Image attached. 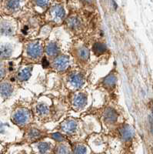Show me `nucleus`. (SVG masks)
I'll use <instances>...</instances> for the list:
<instances>
[{
	"label": "nucleus",
	"mask_w": 153,
	"mask_h": 154,
	"mask_svg": "<svg viewBox=\"0 0 153 154\" xmlns=\"http://www.w3.org/2000/svg\"><path fill=\"white\" fill-rule=\"evenodd\" d=\"M42 46L40 42H34L29 44L27 47V54L30 58L37 59L42 55Z\"/></svg>",
	"instance_id": "nucleus-1"
},
{
	"label": "nucleus",
	"mask_w": 153,
	"mask_h": 154,
	"mask_svg": "<svg viewBox=\"0 0 153 154\" xmlns=\"http://www.w3.org/2000/svg\"><path fill=\"white\" fill-rule=\"evenodd\" d=\"M29 119V112L26 109H20L16 111L13 115V120L16 124L24 125L28 122Z\"/></svg>",
	"instance_id": "nucleus-2"
},
{
	"label": "nucleus",
	"mask_w": 153,
	"mask_h": 154,
	"mask_svg": "<svg viewBox=\"0 0 153 154\" xmlns=\"http://www.w3.org/2000/svg\"><path fill=\"white\" fill-rule=\"evenodd\" d=\"M69 58L66 56H61L57 57L53 63V66L58 70H64L69 66Z\"/></svg>",
	"instance_id": "nucleus-3"
},
{
	"label": "nucleus",
	"mask_w": 153,
	"mask_h": 154,
	"mask_svg": "<svg viewBox=\"0 0 153 154\" xmlns=\"http://www.w3.org/2000/svg\"><path fill=\"white\" fill-rule=\"evenodd\" d=\"M51 16H52V19L55 21L61 22L65 17V11L63 7L59 6V5H56L52 8L50 11Z\"/></svg>",
	"instance_id": "nucleus-4"
},
{
	"label": "nucleus",
	"mask_w": 153,
	"mask_h": 154,
	"mask_svg": "<svg viewBox=\"0 0 153 154\" xmlns=\"http://www.w3.org/2000/svg\"><path fill=\"white\" fill-rule=\"evenodd\" d=\"M69 81L74 88H80L84 84V77L78 73H73L70 75Z\"/></svg>",
	"instance_id": "nucleus-5"
},
{
	"label": "nucleus",
	"mask_w": 153,
	"mask_h": 154,
	"mask_svg": "<svg viewBox=\"0 0 153 154\" xmlns=\"http://www.w3.org/2000/svg\"><path fill=\"white\" fill-rule=\"evenodd\" d=\"M0 32L5 35H11L14 33V29L8 22H2L0 24Z\"/></svg>",
	"instance_id": "nucleus-6"
},
{
	"label": "nucleus",
	"mask_w": 153,
	"mask_h": 154,
	"mask_svg": "<svg viewBox=\"0 0 153 154\" xmlns=\"http://www.w3.org/2000/svg\"><path fill=\"white\" fill-rule=\"evenodd\" d=\"M12 87L10 84L5 82L0 85V95L4 97V98H8L12 95Z\"/></svg>",
	"instance_id": "nucleus-7"
},
{
	"label": "nucleus",
	"mask_w": 153,
	"mask_h": 154,
	"mask_svg": "<svg viewBox=\"0 0 153 154\" xmlns=\"http://www.w3.org/2000/svg\"><path fill=\"white\" fill-rule=\"evenodd\" d=\"M12 53V47L9 44H5L0 46V57L2 59H7L10 57Z\"/></svg>",
	"instance_id": "nucleus-8"
},
{
	"label": "nucleus",
	"mask_w": 153,
	"mask_h": 154,
	"mask_svg": "<svg viewBox=\"0 0 153 154\" xmlns=\"http://www.w3.org/2000/svg\"><path fill=\"white\" fill-rule=\"evenodd\" d=\"M73 104L77 108H82L86 104V97L81 93L76 95L73 100Z\"/></svg>",
	"instance_id": "nucleus-9"
},
{
	"label": "nucleus",
	"mask_w": 153,
	"mask_h": 154,
	"mask_svg": "<svg viewBox=\"0 0 153 154\" xmlns=\"http://www.w3.org/2000/svg\"><path fill=\"white\" fill-rule=\"evenodd\" d=\"M51 149H52L51 145L48 143H39L36 146V149L38 154H49Z\"/></svg>",
	"instance_id": "nucleus-10"
},
{
	"label": "nucleus",
	"mask_w": 153,
	"mask_h": 154,
	"mask_svg": "<svg viewBox=\"0 0 153 154\" xmlns=\"http://www.w3.org/2000/svg\"><path fill=\"white\" fill-rule=\"evenodd\" d=\"M75 129H76V124L72 120L67 121L66 123H63V130L68 134H72L74 133L75 131Z\"/></svg>",
	"instance_id": "nucleus-11"
},
{
	"label": "nucleus",
	"mask_w": 153,
	"mask_h": 154,
	"mask_svg": "<svg viewBox=\"0 0 153 154\" xmlns=\"http://www.w3.org/2000/svg\"><path fill=\"white\" fill-rule=\"evenodd\" d=\"M32 72V67H26L23 69H22L18 74V78L19 80L26 81L29 79L31 75Z\"/></svg>",
	"instance_id": "nucleus-12"
},
{
	"label": "nucleus",
	"mask_w": 153,
	"mask_h": 154,
	"mask_svg": "<svg viewBox=\"0 0 153 154\" xmlns=\"http://www.w3.org/2000/svg\"><path fill=\"white\" fill-rule=\"evenodd\" d=\"M120 131L122 137L126 140H130L132 137V136H133V130L129 126H124Z\"/></svg>",
	"instance_id": "nucleus-13"
},
{
	"label": "nucleus",
	"mask_w": 153,
	"mask_h": 154,
	"mask_svg": "<svg viewBox=\"0 0 153 154\" xmlns=\"http://www.w3.org/2000/svg\"><path fill=\"white\" fill-rule=\"evenodd\" d=\"M59 53V47H58L57 44L54 42H51L46 47V53L49 56H54L58 54Z\"/></svg>",
	"instance_id": "nucleus-14"
},
{
	"label": "nucleus",
	"mask_w": 153,
	"mask_h": 154,
	"mask_svg": "<svg viewBox=\"0 0 153 154\" xmlns=\"http://www.w3.org/2000/svg\"><path fill=\"white\" fill-rule=\"evenodd\" d=\"M6 6L10 11H16L20 7V2L19 1H9L6 2Z\"/></svg>",
	"instance_id": "nucleus-15"
},
{
	"label": "nucleus",
	"mask_w": 153,
	"mask_h": 154,
	"mask_svg": "<svg viewBox=\"0 0 153 154\" xmlns=\"http://www.w3.org/2000/svg\"><path fill=\"white\" fill-rule=\"evenodd\" d=\"M105 117H106V120L108 121V122H114L116 119L117 115L115 113V112H114L112 109H109V110H107L106 112Z\"/></svg>",
	"instance_id": "nucleus-16"
},
{
	"label": "nucleus",
	"mask_w": 153,
	"mask_h": 154,
	"mask_svg": "<svg viewBox=\"0 0 153 154\" xmlns=\"http://www.w3.org/2000/svg\"><path fill=\"white\" fill-rule=\"evenodd\" d=\"M93 49L96 52V53L98 54H101V53H104L106 50V46L104 43H101V42H98L96 43L93 46Z\"/></svg>",
	"instance_id": "nucleus-17"
},
{
	"label": "nucleus",
	"mask_w": 153,
	"mask_h": 154,
	"mask_svg": "<svg viewBox=\"0 0 153 154\" xmlns=\"http://www.w3.org/2000/svg\"><path fill=\"white\" fill-rule=\"evenodd\" d=\"M73 154H88V149L84 145L78 144L75 147Z\"/></svg>",
	"instance_id": "nucleus-18"
},
{
	"label": "nucleus",
	"mask_w": 153,
	"mask_h": 154,
	"mask_svg": "<svg viewBox=\"0 0 153 154\" xmlns=\"http://www.w3.org/2000/svg\"><path fill=\"white\" fill-rule=\"evenodd\" d=\"M78 55H79V57L83 60H86L89 59V51L87 48L82 47L79 49L78 51Z\"/></svg>",
	"instance_id": "nucleus-19"
},
{
	"label": "nucleus",
	"mask_w": 153,
	"mask_h": 154,
	"mask_svg": "<svg viewBox=\"0 0 153 154\" xmlns=\"http://www.w3.org/2000/svg\"><path fill=\"white\" fill-rule=\"evenodd\" d=\"M37 112L40 116H45L49 112V108L45 104H40L37 107Z\"/></svg>",
	"instance_id": "nucleus-20"
},
{
	"label": "nucleus",
	"mask_w": 153,
	"mask_h": 154,
	"mask_svg": "<svg viewBox=\"0 0 153 154\" xmlns=\"http://www.w3.org/2000/svg\"><path fill=\"white\" fill-rule=\"evenodd\" d=\"M68 24L71 28L75 29V28H77V27L80 25V22H79V20H78L77 18L72 17L70 18V19H69Z\"/></svg>",
	"instance_id": "nucleus-21"
},
{
	"label": "nucleus",
	"mask_w": 153,
	"mask_h": 154,
	"mask_svg": "<svg viewBox=\"0 0 153 154\" xmlns=\"http://www.w3.org/2000/svg\"><path fill=\"white\" fill-rule=\"evenodd\" d=\"M57 154H70L69 148L66 145H60L56 150Z\"/></svg>",
	"instance_id": "nucleus-22"
},
{
	"label": "nucleus",
	"mask_w": 153,
	"mask_h": 154,
	"mask_svg": "<svg viewBox=\"0 0 153 154\" xmlns=\"http://www.w3.org/2000/svg\"><path fill=\"white\" fill-rule=\"evenodd\" d=\"M105 83L106 86H113L115 83V77L113 75H110L109 76L106 78V79L105 80Z\"/></svg>",
	"instance_id": "nucleus-23"
},
{
	"label": "nucleus",
	"mask_w": 153,
	"mask_h": 154,
	"mask_svg": "<svg viewBox=\"0 0 153 154\" xmlns=\"http://www.w3.org/2000/svg\"><path fill=\"white\" fill-rule=\"evenodd\" d=\"M29 137L32 140H35V139L38 138V137H40V133L37 130H32L29 133Z\"/></svg>",
	"instance_id": "nucleus-24"
},
{
	"label": "nucleus",
	"mask_w": 153,
	"mask_h": 154,
	"mask_svg": "<svg viewBox=\"0 0 153 154\" xmlns=\"http://www.w3.org/2000/svg\"><path fill=\"white\" fill-rule=\"evenodd\" d=\"M35 3L38 5V6H40V7H46L49 4V2H46V1H38Z\"/></svg>",
	"instance_id": "nucleus-25"
},
{
	"label": "nucleus",
	"mask_w": 153,
	"mask_h": 154,
	"mask_svg": "<svg viewBox=\"0 0 153 154\" xmlns=\"http://www.w3.org/2000/svg\"><path fill=\"white\" fill-rule=\"evenodd\" d=\"M52 137L55 139L56 140H57V141H62V140H63V137H62L61 135L59 134V133H55V134L52 135Z\"/></svg>",
	"instance_id": "nucleus-26"
},
{
	"label": "nucleus",
	"mask_w": 153,
	"mask_h": 154,
	"mask_svg": "<svg viewBox=\"0 0 153 154\" xmlns=\"http://www.w3.org/2000/svg\"><path fill=\"white\" fill-rule=\"evenodd\" d=\"M5 74V68H4V66L0 63V77L4 76Z\"/></svg>",
	"instance_id": "nucleus-27"
},
{
	"label": "nucleus",
	"mask_w": 153,
	"mask_h": 154,
	"mask_svg": "<svg viewBox=\"0 0 153 154\" xmlns=\"http://www.w3.org/2000/svg\"><path fill=\"white\" fill-rule=\"evenodd\" d=\"M42 66H43V67H45H45H47L48 65H49V63H48V60H46L45 58H44L43 60H42Z\"/></svg>",
	"instance_id": "nucleus-28"
}]
</instances>
